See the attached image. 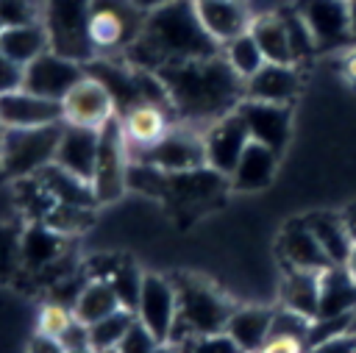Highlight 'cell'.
I'll return each mask as SVG.
<instances>
[{
	"label": "cell",
	"instance_id": "cell-1",
	"mask_svg": "<svg viewBox=\"0 0 356 353\" xmlns=\"http://www.w3.org/2000/svg\"><path fill=\"white\" fill-rule=\"evenodd\" d=\"M220 50L222 47L209 36L197 17L195 0H172L161 8L147 11L139 36L122 58H128L139 69L159 72L181 61L217 56Z\"/></svg>",
	"mask_w": 356,
	"mask_h": 353
},
{
	"label": "cell",
	"instance_id": "cell-2",
	"mask_svg": "<svg viewBox=\"0 0 356 353\" xmlns=\"http://www.w3.org/2000/svg\"><path fill=\"white\" fill-rule=\"evenodd\" d=\"M167 86V97L175 120L209 125L211 120L231 114L245 97V81L228 67L222 53L195 61H181L159 69Z\"/></svg>",
	"mask_w": 356,
	"mask_h": 353
},
{
	"label": "cell",
	"instance_id": "cell-3",
	"mask_svg": "<svg viewBox=\"0 0 356 353\" xmlns=\"http://www.w3.org/2000/svg\"><path fill=\"white\" fill-rule=\"evenodd\" d=\"M170 278L178 289V328L172 345L186 342L192 336L225 331V322L236 309V303L220 286H214L209 278L195 272H178Z\"/></svg>",
	"mask_w": 356,
	"mask_h": 353
},
{
	"label": "cell",
	"instance_id": "cell-4",
	"mask_svg": "<svg viewBox=\"0 0 356 353\" xmlns=\"http://www.w3.org/2000/svg\"><path fill=\"white\" fill-rule=\"evenodd\" d=\"M64 122L42 128H3L0 131V170L8 181L39 175L56 158Z\"/></svg>",
	"mask_w": 356,
	"mask_h": 353
},
{
	"label": "cell",
	"instance_id": "cell-5",
	"mask_svg": "<svg viewBox=\"0 0 356 353\" xmlns=\"http://www.w3.org/2000/svg\"><path fill=\"white\" fill-rule=\"evenodd\" d=\"M89 11L92 0H42V25L53 53L81 64L95 58V47L89 42Z\"/></svg>",
	"mask_w": 356,
	"mask_h": 353
},
{
	"label": "cell",
	"instance_id": "cell-6",
	"mask_svg": "<svg viewBox=\"0 0 356 353\" xmlns=\"http://www.w3.org/2000/svg\"><path fill=\"white\" fill-rule=\"evenodd\" d=\"M145 11L134 0H92L89 42L95 56H125L145 25Z\"/></svg>",
	"mask_w": 356,
	"mask_h": 353
},
{
	"label": "cell",
	"instance_id": "cell-7",
	"mask_svg": "<svg viewBox=\"0 0 356 353\" xmlns=\"http://www.w3.org/2000/svg\"><path fill=\"white\" fill-rule=\"evenodd\" d=\"M131 158L145 161L161 172H189L206 167V145H203V125L175 120L170 131L147 150L131 153Z\"/></svg>",
	"mask_w": 356,
	"mask_h": 353
},
{
	"label": "cell",
	"instance_id": "cell-8",
	"mask_svg": "<svg viewBox=\"0 0 356 353\" xmlns=\"http://www.w3.org/2000/svg\"><path fill=\"white\" fill-rule=\"evenodd\" d=\"M128 170H131V147L122 133L120 117H114L100 128L97 164L92 175V192L97 206L114 203L128 192Z\"/></svg>",
	"mask_w": 356,
	"mask_h": 353
},
{
	"label": "cell",
	"instance_id": "cell-9",
	"mask_svg": "<svg viewBox=\"0 0 356 353\" xmlns=\"http://www.w3.org/2000/svg\"><path fill=\"white\" fill-rule=\"evenodd\" d=\"M136 320L159 342H172L178 328V289L170 275L145 270L142 292L136 300Z\"/></svg>",
	"mask_w": 356,
	"mask_h": 353
},
{
	"label": "cell",
	"instance_id": "cell-10",
	"mask_svg": "<svg viewBox=\"0 0 356 353\" xmlns=\"http://www.w3.org/2000/svg\"><path fill=\"white\" fill-rule=\"evenodd\" d=\"M61 114L67 125H78V128H92L100 131L106 122H111L114 117H120V106L114 100V95L95 78V75H83L61 100Z\"/></svg>",
	"mask_w": 356,
	"mask_h": 353
},
{
	"label": "cell",
	"instance_id": "cell-11",
	"mask_svg": "<svg viewBox=\"0 0 356 353\" xmlns=\"http://www.w3.org/2000/svg\"><path fill=\"white\" fill-rule=\"evenodd\" d=\"M298 11L309 25L317 50H345L356 44L350 0H303Z\"/></svg>",
	"mask_w": 356,
	"mask_h": 353
},
{
	"label": "cell",
	"instance_id": "cell-12",
	"mask_svg": "<svg viewBox=\"0 0 356 353\" xmlns=\"http://www.w3.org/2000/svg\"><path fill=\"white\" fill-rule=\"evenodd\" d=\"M203 145H206V167L228 178L236 161L242 158L245 147L250 145V133L239 111L234 108L231 114H222L209 125H203Z\"/></svg>",
	"mask_w": 356,
	"mask_h": 353
},
{
	"label": "cell",
	"instance_id": "cell-13",
	"mask_svg": "<svg viewBox=\"0 0 356 353\" xmlns=\"http://www.w3.org/2000/svg\"><path fill=\"white\" fill-rule=\"evenodd\" d=\"M86 75V64L72 61L61 53H42L36 61L25 67V89L50 100H64V95Z\"/></svg>",
	"mask_w": 356,
	"mask_h": 353
},
{
	"label": "cell",
	"instance_id": "cell-14",
	"mask_svg": "<svg viewBox=\"0 0 356 353\" xmlns=\"http://www.w3.org/2000/svg\"><path fill=\"white\" fill-rule=\"evenodd\" d=\"M236 111L245 120L248 133H250L253 142H261V145L273 147L275 153H284V147L289 142V133H292V106L242 97Z\"/></svg>",
	"mask_w": 356,
	"mask_h": 353
},
{
	"label": "cell",
	"instance_id": "cell-15",
	"mask_svg": "<svg viewBox=\"0 0 356 353\" xmlns=\"http://www.w3.org/2000/svg\"><path fill=\"white\" fill-rule=\"evenodd\" d=\"M70 236L47 228L44 222H25L19 231V270L50 272L67 258Z\"/></svg>",
	"mask_w": 356,
	"mask_h": 353
},
{
	"label": "cell",
	"instance_id": "cell-16",
	"mask_svg": "<svg viewBox=\"0 0 356 353\" xmlns=\"http://www.w3.org/2000/svg\"><path fill=\"white\" fill-rule=\"evenodd\" d=\"M64 122L61 103L33 95L28 89L0 97V128H42Z\"/></svg>",
	"mask_w": 356,
	"mask_h": 353
},
{
	"label": "cell",
	"instance_id": "cell-17",
	"mask_svg": "<svg viewBox=\"0 0 356 353\" xmlns=\"http://www.w3.org/2000/svg\"><path fill=\"white\" fill-rule=\"evenodd\" d=\"M172 122H175V114H172L170 106L147 103V100L134 103L131 108H125L120 114V125H122V133L128 139L131 153L153 147L170 131Z\"/></svg>",
	"mask_w": 356,
	"mask_h": 353
},
{
	"label": "cell",
	"instance_id": "cell-18",
	"mask_svg": "<svg viewBox=\"0 0 356 353\" xmlns=\"http://www.w3.org/2000/svg\"><path fill=\"white\" fill-rule=\"evenodd\" d=\"M278 258L281 267H295V270H312V272H323L325 267H331L325 250L320 247L317 236L312 233L306 217L300 220H289L281 233H278Z\"/></svg>",
	"mask_w": 356,
	"mask_h": 353
},
{
	"label": "cell",
	"instance_id": "cell-19",
	"mask_svg": "<svg viewBox=\"0 0 356 353\" xmlns=\"http://www.w3.org/2000/svg\"><path fill=\"white\" fill-rule=\"evenodd\" d=\"M195 6L203 28L220 47L242 36L245 31H250V22L256 14L248 6V0H195Z\"/></svg>",
	"mask_w": 356,
	"mask_h": 353
},
{
	"label": "cell",
	"instance_id": "cell-20",
	"mask_svg": "<svg viewBox=\"0 0 356 353\" xmlns=\"http://www.w3.org/2000/svg\"><path fill=\"white\" fill-rule=\"evenodd\" d=\"M97 147H100V131L92 128H78V125H67L61 128V139L56 147V164L83 181L92 183L95 175V164H97Z\"/></svg>",
	"mask_w": 356,
	"mask_h": 353
},
{
	"label": "cell",
	"instance_id": "cell-21",
	"mask_svg": "<svg viewBox=\"0 0 356 353\" xmlns=\"http://www.w3.org/2000/svg\"><path fill=\"white\" fill-rule=\"evenodd\" d=\"M300 67L298 64H264L250 81H245V97L292 106L300 95Z\"/></svg>",
	"mask_w": 356,
	"mask_h": 353
},
{
	"label": "cell",
	"instance_id": "cell-22",
	"mask_svg": "<svg viewBox=\"0 0 356 353\" xmlns=\"http://www.w3.org/2000/svg\"><path fill=\"white\" fill-rule=\"evenodd\" d=\"M278 158H281V153H275L273 147L250 139V145L245 147L234 172L228 175L231 189L234 192H261L264 186L273 183L275 170H278Z\"/></svg>",
	"mask_w": 356,
	"mask_h": 353
},
{
	"label": "cell",
	"instance_id": "cell-23",
	"mask_svg": "<svg viewBox=\"0 0 356 353\" xmlns=\"http://www.w3.org/2000/svg\"><path fill=\"white\" fill-rule=\"evenodd\" d=\"M273 314H275V306L236 303V309L231 311V317L225 322V331L234 336V342L245 353H256L273 331Z\"/></svg>",
	"mask_w": 356,
	"mask_h": 353
},
{
	"label": "cell",
	"instance_id": "cell-24",
	"mask_svg": "<svg viewBox=\"0 0 356 353\" xmlns=\"http://www.w3.org/2000/svg\"><path fill=\"white\" fill-rule=\"evenodd\" d=\"M356 311V281L342 264H331L320 275V311L317 320H353Z\"/></svg>",
	"mask_w": 356,
	"mask_h": 353
},
{
	"label": "cell",
	"instance_id": "cell-25",
	"mask_svg": "<svg viewBox=\"0 0 356 353\" xmlns=\"http://www.w3.org/2000/svg\"><path fill=\"white\" fill-rule=\"evenodd\" d=\"M320 275L312 270H295L281 267V284H278V306L298 311L309 320H317L320 311Z\"/></svg>",
	"mask_w": 356,
	"mask_h": 353
},
{
	"label": "cell",
	"instance_id": "cell-26",
	"mask_svg": "<svg viewBox=\"0 0 356 353\" xmlns=\"http://www.w3.org/2000/svg\"><path fill=\"white\" fill-rule=\"evenodd\" d=\"M250 33L259 42V47H261V53L270 64H295L284 11H259V14H253Z\"/></svg>",
	"mask_w": 356,
	"mask_h": 353
},
{
	"label": "cell",
	"instance_id": "cell-27",
	"mask_svg": "<svg viewBox=\"0 0 356 353\" xmlns=\"http://www.w3.org/2000/svg\"><path fill=\"white\" fill-rule=\"evenodd\" d=\"M42 186L50 192V197L56 203H64V206H78V208H97V200H95V192H92V183L61 170L56 161L47 164L39 175Z\"/></svg>",
	"mask_w": 356,
	"mask_h": 353
},
{
	"label": "cell",
	"instance_id": "cell-28",
	"mask_svg": "<svg viewBox=\"0 0 356 353\" xmlns=\"http://www.w3.org/2000/svg\"><path fill=\"white\" fill-rule=\"evenodd\" d=\"M117 309H122V303H120V295H117V289L111 286V281L86 275L83 289H81V295H78V300H75V306H72L75 320H81L83 325H95L97 320L108 317V314L117 311Z\"/></svg>",
	"mask_w": 356,
	"mask_h": 353
},
{
	"label": "cell",
	"instance_id": "cell-29",
	"mask_svg": "<svg viewBox=\"0 0 356 353\" xmlns=\"http://www.w3.org/2000/svg\"><path fill=\"white\" fill-rule=\"evenodd\" d=\"M47 50H50V39H47V31L42 22L3 28V33H0V53H6L8 58H14L22 67L36 61Z\"/></svg>",
	"mask_w": 356,
	"mask_h": 353
},
{
	"label": "cell",
	"instance_id": "cell-30",
	"mask_svg": "<svg viewBox=\"0 0 356 353\" xmlns=\"http://www.w3.org/2000/svg\"><path fill=\"white\" fill-rule=\"evenodd\" d=\"M306 222H309L312 233L317 236L320 247L325 250L328 261L331 264H345L348 250H350L353 242H350V236H348V231L339 220V211H314V214L306 217Z\"/></svg>",
	"mask_w": 356,
	"mask_h": 353
},
{
	"label": "cell",
	"instance_id": "cell-31",
	"mask_svg": "<svg viewBox=\"0 0 356 353\" xmlns=\"http://www.w3.org/2000/svg\"><path fill=\"white\" fill-rule=\"evenodd\" d=\"M220 53H222V58L228 61V67H231L242 81H250V78H253V75L267 64V58H264V53H261L259 42L253 39V33H250V31H245L242 36H236V39L225 42Z\"/></svg>",
	"mask_w": 356,
	"mask_h": 353
},
{
	"label": "cell",
	"instance_id": "cell-32",
	"mask_svg": "<svg viewBox=\"0 0 356 353\" xmlns=\"http://www.w3.org/2000/svg\"><path fill=\"white\" fill-rule=\"evenodd\" d=\"M136 322V314L131 309H117L108 317L97 320L95 325H89V342L95 347V353H106V350H117L122 336L128 334V328Z\"/></svg>",
	"mask_w": 356,
	"mask_h": 353
},
{
	"label": "cell",
	"instance_id": "cell-33",
	"mask_svg": "<svg viewBox=\"0 0 356 353\" xmlns=\"http://www.w3.org/2000/svg\"><path fill=\"white\" fill-rule=\"evenodd\" d=\"M142 278H145V270H139L134 261H122V258H117V264L106 272V281H111V286L117 289L122 309H131L134 314H136V300L142 292Z\"/></svg>",
	"mask_w": 356,
	"mask_h": 353
},
{
	"label": "cell",
	"instance_id": "cell-34",
	"mask_svg": "<svg viewBox=\"0 0 356 353\" xmlns=\"http://www.w3.org/2000/svg\"><path fill=\"white\" fill-rule=\"evenodd\" d=\"M75 322V311L72 306L67 303H58V300H47L39 306V314H36V334H44V336H56L61 339V334Z\"/></svg>",
	"mask_w": 356,
	"mask_h": 353
},
{
	"label": "cell",
	"instance_id": "cell-35",
	"mask_svg": "<svg viewBox=\"0 0 356 353\" xmlns=\"http://www.w3.org/2000/svg\"><path fill=\"white\" fill-rule=\"evenodd\" d=\"M178 345H186L192 353H245L234 336L228 331H214V334H203V336H192L186 342H178Z\"/></svg>",
	"mask_w": 356,
	"mask_h": 353
},
{
	"label": "cell",
	"instance_id": "cell-36",
	"mask_svg": "<svg viewBox=\"0 0 356 353\" xmlns=\"http://www.w3.org/2000/svg\"><path fill=\"white\" fill-rule=\"evenodd\" d=\"M161 342L136 320L131 328H128V334L122 336V342H120V353H153L156 347H159Z\"/></svg>",
	"mask_w": 356,
	"mask_h": 353
},
{
	"label": "cell",
	"instance_id": "cell-37",
	"mask_svg": "<svg viewBox=\"0 0 356 353\" xmlns=\"http://www.w3.org/2000/svg\"><path fill=\"white\" fill-rule=\"evenodd\" d=\"M19 231L22 228H3L0 225V275L6 270L19 267Z\"/></svg>",
	"mask_w": 356,
	"mask_h": 353
},
{
	"label": "cell",
	"instance_id": "cell-38",
	"mask_svg": "<svg viewBox=\"0 0 356 353\" xmlns=\"http://www.w3.org/2000/svg\"><path fill=\"white\" fill-rule=\"evenodd\" d=\"M25 89V67L0 53V97Z\"/></svg>",
	"mask_w": 356,
	"mask_h": 353
},
{
	"label": "cell",
	"instance_id": "cell-39",
	"mask_svg": "<svg viewBox=\"0 0 356 353\" xmlns=\"http://www.w3.org/2000/svg\"><path fill=\"white\" fill-rule=\"evenodd\" d=\"M309 350V339L298 336V334H270L267 342L256 350V353H306Z\"/></svg>",
	"mask_w": 356,
	"mask_h": 353
},
{
	"label": "cell",
	"instance_id": "cell-40",
	"mask_svg": "<svg viewBox=\"0 0 356 353\" xmlns=\"http://www.w3.org/2000/svg\"><path fill=\"white\" fill-rule=\"evenodd\" d=\"M306 353H356V331H342L320 342H312Z\"/></svg>",
	"mask_w": 356,
	"mask_h": 353
},
{
	"label": "cell",
	"instance_id": "cell-41",
	"mask_svg": "<svg viewBox=\"0 0 356 353\" xmlns=\"http://www.w3.org/2000/svg\"><path fill=\"white\" fill-rule=\"evenodd\" d=\"M25 353H64V345H61V339H56V336L33 334Z\"/></svg>",
	"mask_w": 356,
	"mask_h": 353
},
{
	"label": "cell",
	"instance_id": "cell-42",
	"mask_svg": "<svg viewBox=\"0 0 356 353\" xmlns=\"http://www.w3.org/2000/svg\"><path fill=\"white\" fill-rule=\"evenodd\" d=\"M339 67H342V81L356 89V44H350V47L342 50Z\"/></svg>",
	"mask_w": 356,
	"mask_h": 353
},
{
	"label": "cell",
	"instance_id": "cell-43",
	"mask_svg": "<svg viewBox=\"0 0 356 353\" xmlns=\"http://www.w3.org/2000/svg\"><path fill=\"white\" fill-rule=\"evenodd\" d=\"M339 220H342V225H345L350 242H356V200H350V203H345V206L339 208Z\"/></svg>",
	"mask_w": 356,
	"mask_h": 353
},
{
	"label": "cell",
	"instance_id": "cell-44",
	"mask_svg": "<svg viewBox=\"0 0 356 353\" xmlns=\"http://www.w3.org/2000/svg\"><path fill=\"white\" fill-rule=\"evenodd\" d=\"M342 267H345V272H348V275L356 281V242L350 245V250H348V258H345V264H342Z\"/></svg>",
	"mask_w": 356,
	"mask_h": 353
},
{
	"label": "cell",
	"instance_id": "cell-45",
	"mask_svg": "<svg viewBox=\"0 0 356 353\" xmlns=\"http://www.w3.org/2000/svg\"><path fill=\"white\" fill-rule=\"evenodd\" d=\"M167 3H172V0H134V6H139L145 14L153 11V8H161V6H167Z\"/></svg>",
	"mask_w": 356,
	"mask_h": 353
},
{
	"label": "cell",
	"instance_id": "cell-46",
	"mask_svg": "<svg viewBox=\"0 0 356 353\" xmlns=\"http://www.w3.org/2000/svg\"><path fill=\"white\" fill-rule=\"evenodd\" d=\"M153 353H178V347H175L172 342H161V345H159Z\"/></svg>",
	"mask_w": 356,
	"mask_h": 353
},
{
	"label": "cell",
	"instance_id": "cell-47",
	"mask_svg": "<svg viewBox=\"0 0 356 353\" xmlns=\"http://www.w3.org/2000/svg\"><path fill=\"white\" fill-rule=\"evenodd\" d=\"M350 19H353V39H356V0H350Z\"/></svg>",
	"mask_w": 356,
	"mask_h": 353
},
{
	"label": "cell",
	"instance_id": "cell-48",
	"mask_svg": "<svg viewBox=\"0 0 356 353\" xmlns=\"http://www.w3.org/2000/svg\"><path fill=\"white\" fill-rule=\"evenodd\" d=\"M106 353H120V350H106Z\"/></svg>",
	"mask_w": 356,
	"mask_h": 353
},
{
	"label": "cell",
	"instance_id": "cell-49",
	"mask_svg": "<svg viewBox=\"0 0 356 353\" xmlns=\"http://www.w3.org/2000/svg\"><path fill=\"white\" fill-rule=\"evenodd\" d=\"M0 33H3V22H0Z\"/></svg>",
	"mask_w": 356,
	"mask_h": 353
}]
</instances>
